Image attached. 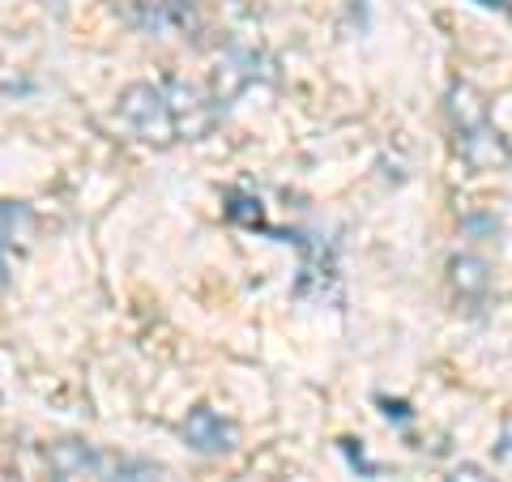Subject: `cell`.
<instances>
[{"label": "cell", "instance_id": "1", "mask_svg": "<svg viewBox=\"0 0 512 482\" xmlns=\"http://www.w3.org/2000/svg\"><path fill=\"white\" fill-rule=\"evenodd\" d=\"M120 120L141 133L146 141H171L180 137V124H175V107H171V94L167 82L163 86H150V82H137L120 94Z\"/></svg>", "mask_w": 512, "mask_h": 482}, {"label": "cell", "instance_id": "2", "mask_svg": "<svg viewBox=\"0 0 512 482\" xmlns=\"http://www.w3.org/2000/svg\"><path fill=\"white\" fill-rule=\"evenodd\" d=\"M184 444L192 453H227L235 444V427L210 406H192L184 419Z\"/></svg>", "mask_w": 512, "mask_h": 482}, {"label": "cell", "instance_id": "3", "mask_svg": "<svg viewBox=\"0 0 512 482\" xmlns=\"http://www.w3.org/2000/svg\"><path fill=\"white\" fill-rule=\"evenodd\" d=\"M99 465H103V457L94 453V448L77 444V440H64V444L52 448V474H56V482H69V478L86 474V470H99Z\"/></svg>", "mask_w": 512, "mask_h": 482}, {"label": "cell", "instance_id": "4", "mask_svg": "<svg viewBox=\"0 0 512 482\" xmlns=\"http://www.w3.org/2000/svg\"><path fill=\"white\" fill-rule=\"evenodd\" d=\"M192 5L188 0H150L146 9H137V26L150 30V35H163L171 26H188Z\"/></svg>", "mask_w": 512, "mask_h": 482}, {"label": "cell", "instance_id": "5", "mask_svg": "<svg viewBox=\"0 0 512 482\" xmlns=\"http://www.w3.org/2000/svg\"><path fill=\"white\" fill-rule=\"evenodd\" d=\"M30 222V205L26 201H0V286H5L9 278V244H13V235H18V227H26Z\"/></svg>", "mask_w": 512, "mask_h": 482}, {"label": "cell", "instance_id": "6", "mask_svg": "<svg viewBox=\"0 0 512 482\" xmlns=\"http://www.w3.org/2000/svg\"><path fill=\"white\" fill-rule=\"evenodd\" d=\"M107 482H163V474H158L150 461H137V457H120V461H111V470H107Z\"/></svg>", "mask_w": 512, "mask_h": 482}, {"label": "cell", "instance_id": "7", "mask_svg": "<svg viewBox=\"0 0 512 482\" xmlns=\"http://www.w3.org/2000/svg\"><path fill=\"white\" fill-rule=\"evenodd\" d=\"M227 218L231 222H244V227H265V222H261V201H256V197H248V192H227Z\"/></svg>", "mask_w": 512, "mask_h": 482}, {"label": "cell", "instance_id": "8", "mask_svg": "<svg viewBox=\"0 0 512 482\" xmlns=\"http://www.w3.org/2000/svg\"><path fill=\"white\" fill-rule=\"evenodd\" d=\"M448 482H483V474H478V470H457Z\"/></svg>", "mask_w": 512, "mask_h": 482}]
</instances>
